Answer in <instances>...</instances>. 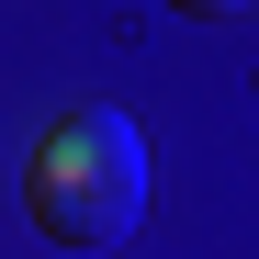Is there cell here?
I'll return each instance as SVG.
<instances>
[{"label": "cell", "mask_w": 259, "mask_h": 259, "mask_svg": "<svg viewBox=\"0 0 259 259\" xmlns=\"http://www.w3.org/2000/svg\"><path fill=\"white\" fill-rule=\"evenodd\" d=\"M23 214L57 248H124L147 214V136L124 113H68L46 124V147L23 169Z\"/></svg>", "instance_id": "cell-1"}, {"label": "cell", "mask_w": 259, "mask_h": 259, "mask_svg": "<svg viewBox=\"0 0 259 259\" xmlns=\"http://www.w3.org/2000/svg\"><path fill=\"white\" fill-rule=\"evenodd\" d=\"M169 12H203V23H214V12H248V0H169Z\"/></svg>", "instance_id": "cell-2"}]
</instances>
